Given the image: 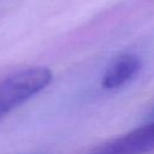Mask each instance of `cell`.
I'll list each match as a JSON object with an SVG mask.
<instances>
[{
	"instance_id": "1",
	"label": "cell",
	"mask_w": 154,
	"mask_h": 154,
	"mask_svg": "<svg viewBox=\"0 0 154 154\" xmlns=\"http://www.w3.org/2000/svg\"><path fill=\"white\" fill-rule=\"evenodd\" d=\"M53 79V73L45 66L22 69L0 82V119L19 107Z\"/></svg>"
},
{
	"instance_id": "3",
	"label": "cell",
	"mask_w": 154,
	"mask_h": 154,
	"mask_svg": "<svg viewBox=\"0 0 154 154\" xmlns=\"http://www.w3.org/2000/svg\"><path fill=\"white\" fill-rule=\"evenodd\" d=\"M142 61L140 57L132 53H122L105 69L101 77V85L105 89L112 90L120 88L132 81L141 71Z\"/></svg>"
},
{
	"instance_id": "2",
	"label": "cell",
	"mask_w": 154,
	"mask_h": 154,
	"mask_svg": "<svg viewBox=\"0 0 154 154\" xmlns=\"http://www.w3.org/2000/svg\"><path fill=\"white\" fill-rule=\"evenodd\" d=\"M152 150H154V123L105 142L89 154H147Z\"/></svg>"
}]
</instances>
